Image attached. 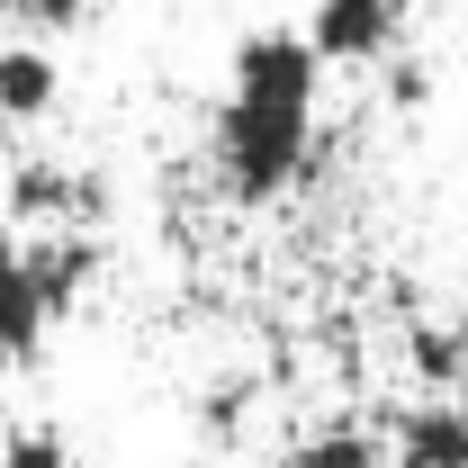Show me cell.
I'll return each instance as SVG.
<instances>
[{
  "mask_svg": "<svg viewBox=\"0 0 468 468\" xmlns=\"http://www.w3.org/2000/svg\"><path fill=\"white\" fill-rule=\"evenodd\" d=\"M315 154V109H289V100H243L234 90L226 117H217V180H226L243 207H271L289 198L297 172Z\"/></svg>",
  "mask_w": 468,
  "mask_h": 468,
  "instance_id": "cell-1",
  "label": "cell"
},
{
  "mask_svg": "<svg viewBox=\"0 0 468 468\" xmlns=\"http://www.w3.org/2000/svg\"><path fill=\"white\" fill-rule=\"evenodd\" d=\"M306 37H315L324 63H378L406 37V0H315Z\"/></svg>",
  "mask_w": 468,
  "mask_h": 468,
  "instance_id": "cell-2",
  "label": "cell"
},
{
  "mask_svg": "<svg viewBox=\"0 0 468 468\" xmlns=\"http://www.w3.org/2000/svg\"><path fill=\"white\" fill-rule=\"evenodd\" d=\"M9 207H18L27 226H90V217L109 207V189L90 172H72V163H27V172L9 180Z\"/></svg>",
  "mask_w": 468,
  "mask_h": 468,
  "instance_id": "cell-3",
  "label": "cell"
},
{
  "mask_svg": "<svg viewBox=\"0 0 468 468\" xmlns=\"http://www.w3.org/2000/svg\"><path fill=\"white\" fill-rule=\"evenodd\" d=\"M46 324H55V306H46V297H37V280H27L18 234L0 226V360H9V369H18V360H37Z\"/></svg>",
  "mask_w": 468,
  "mask_h": 468,
  "instance_id": "cell-4",
  "label": "cell"
},
{
  "mask_svg": "<svg viewBox=\"0 0 468 468\" xmlns=\"http://www.w3.org/2000/svg\"><path fill=\"white\" fill-rule=\"evenodd\" d=\"M63 100V72L46 46H0V117L9 126H37V117H55Z\"/></svg>",
  "mask_w": 468,
  "mask_h": 468,
  "instance_id": "cell-5",
  "label": "cell"
},
{
  "mask_svg": "<svg viewBox=\"0 0 468 468\" xmlns=\"http://www.w3.org/2000/svg\"><path fill=\"white\" fill-rule=\"evenodd\" d=\"M397 468H468V406H414L397 423Z\"/></svg>",
  "mask_w": 468,
  "mask_h": 468,
  "instance_id": "cell-6",
  "label": "cell"
},
{
  "mask_svg": "<svg viewBox=\"0 0 468 468\" xmlns=\"http://www.w3.org/2000/svg\"><path fill=\"white\" fill-rule=\"evenodd\" d=\"M397 451L369 432V423H324V432H306L289 451V468H388Z\"/></svg>",
  "mask_w": 468,
  "mask_h": 468,
  "instance_id": "cell-7",
  "label": "cell"
},
{
  "mask_svg": "<svg viewBox=\"0 0 468 468\" xmlns=\"http://www.w3.org/2000/svg\"><path fill=\"white\" fill-rule=\"evenodd\" d=\"M406 360H414V378H432V388H460V378H468V343L451 334V324H414Z\"/></svg>",
  "mask_w": 468,
  "mask_h": 468,
  "instance_id": "cell-8",
  "label": "cell"
},
{
  "mask_svg": "<svg viewBox=\"0 0 468 468\" xmlns=\"http://www.w3.org/2000/svg\"><path fill=\"white\" fill-rule=\"evenodd\" d=\"M0 468H72V441L46 432V423H27V432H9V441H0Z\"/></svg>",
  "mask_w": 468,
  "mask_h": 468,
  "instance_id": "cell-9",
  "label": "cell"
},
{
  "mask_svg": "<svg viewBox=\"0 0 468 468\" xmlns=\"http://www.w3.org/2000/svg\"><path fill=\"white\" fill-rule=\"evenodd\" d=\"M388 100H397V109H423V100H432V81H423L414 63H397V81H388Z\"/></svg>",
  "mask_w": 468,
  "mask_h": 468,
  "instance_id": "cell-10",
  "label": "cell"
}]
</instances>
